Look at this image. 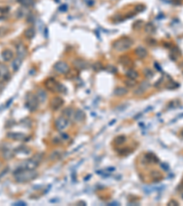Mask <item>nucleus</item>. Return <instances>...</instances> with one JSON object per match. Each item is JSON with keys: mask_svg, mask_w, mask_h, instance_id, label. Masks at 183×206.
Masks as SVG:
<instances>
[{"mask_svg": "<svg viewBox=\"0 0 183 206\" xmlns=\"http://www.w3.org/2000/svg\"><path fill=\"white\" fill-rule=\"evenodd\" d=\"M39 105V100L36 95H29L27 96V101H26V106L30 111H34L37 109Z\"/></svg>", "mask_w": 183, "mask_h": 206, "instance_id": "39448f33", "label": "nucleus"}, {"mask_svg": "<svg viewBox=\"0 0 183 206\" xmlns=\"http://www.w3.org/2000/svg\"><path fill=\"white\" fill-rule=\"evenodd\" d=\"M42 157L43 155L41 153H39V154H36L34 157H32L31 159L26 160L25 162L21 165V169H35L37 168L39 163H41V161L42 159Z\"/></svg>", "mask_w": 183, "mask_h": 206, "instance_id": "f03ea898", "label": "nucleus"}, {"mask_svg": "<svg viewBox=\"0 0 183 206\" xmlns=\"http://www.w3.org/2000/svg\"><path fill=\"white\" fill-rule=\"evenodd\" d=\"M62 104H63V100H62L61 97H55V98H53L51 101V108L53 110H57L62 105Z\"/></svg>", "mask_w": 183, "mask_h": 206, "instance_id": "9b49d317", "label": "nucleus"}, {"mask_svg": "<svg viewBox=\"0 0 183 206\" xmlns=\"http://www.w3.org/2000/svg\"><path fill=\"white\" fill-rule=\"evenodd\" d=\"M145 73H146L145 75H146L148 78H152V77H153V71H150V70H146Z\"/></svg>", "mask_w": 183, "mask_h": 206, "instance_id": "a878e982", "label": "nucleus"}, {"mask_svg": "<svg viewBox=\"0 0 183 206\" xmlns=\"http://www.w3.org/2000/svg\"><path fill=\"white\" fill-rule=\"evenodd\" d=\"M24 7H30L33 5V0H17Z\"/></svg>", "mask_w": 183, "mask_h": 206, "instance_id": "b1692460", "label": "nucleus"}, {"mask_svg": "<svg viewBox=\"0 0 183 206\" xmlns=\"http://www.w3.org/2000/svg\"><path fill=\"white\" fill-rule=\"evenodd\" d=\"M132 39L129 38H121L117 39L116 41L114 43V49L117 51H124L127 50L132 45Z\"/></svg>", "mask_w": 183, "mask_h": 206, "instance_id": "7ed1b4c3", "label": "nucleus"}, {"mask_svg": "<svg viewBox=\"0 0 183 206\" xmlns=\"http://www.w3.org/2000/svg\"><path fill=\"white\" fill-rule=\"evenodd\" d=\"M14 205H26V203H22V201H19V203H14Z\"/></svg>", "mask_w": 183, "mask_h": 206, "instance_id": "cd10ccee", "label": "nucleus"}, {"mask_svg": "<svg viewBox=\"0 0 183 206\" xmlns=\"http://www.w3.org/2000/svg\"><path fill=\"white\" fill-rule=\"evenodd\" d=\"M182 135H183V132H182Z\"/></svg>", "mask_w": 183, "mask_h": 206, "instance_id": "c756f323", "label": "nucleus"}, {"mask_svg": "<svg viewBox=\"0 0 183 206\" xmlns=\"http://www.w3.org/2000/svg\"><path fill=\"white\" fill-rule=\"evenodd\" d=\"M73 117L76 122H81V121H83L84 119V117H85V114H84V112L83 110L79 109L73 113Z\"/></svg>", "mask_w": 183, "mask_h": 206, "instance_id": "4468645a", "label": "nucleus"}, {"mask_svg": "<svg viewBox=\"0 0 183 206\" xmlns=\"http://www.w3.org/2000/svg\"><path fill=\"white\" fill-rule=\"evenodd\" d=\"M126 76L129 79L136 80L138 77V73H136L135 70H129V71H127V73H126Z\"/></svg>", "mask_w": 183, "mask_h": 206, "instance_id": "412c9836", "label": "nucleus"}, {"mask_svg": "<svg viewBox=\"0 0 183 206\" xmlns=\"http://www.w3.org/2000/svg\"><path fill=\"white\" fill-rule=\"evenodd\" d=\"M38 173L34 169H17L14 173V178L17 182H27L33 180L37 177Z\"/></svg>", "mask_w": 183, "mask_h": 206, "instance_id": "f257e3e1", "label": "nucleus"}, {"mask_svg": "<svg viewBox=\"0 0 183 206\" xmlns=\"http://www.w3.org/2000/svg\"><path fill=\"white\" fill-rule=\"evenodd\" d=\"M17 57L21 58V59H24L26 57L27 49L23 43H19L17 45Z\"/></svg>", "mask_w": 183, "mask_h": 206, "instance_id": "1a4fd4ad", "label": "nucleus"}, {"mask_svg": "<svg viewBox=\"0 0 183 206\" xmlns=\"http://www.w3.org/2000/svg\"><path fill=\"white\" fill-rule=\"evenodd\" d=\"M14 57V53H13L10 50H6L2 52V58L5 61H9L13 59Z\"/></svg>", "mask_w": 183, "mask_h": 206, "instance_id": "a211bd4d", "label": "nucleus"}, {"mask_svg": "<svg viewBox=\"0 0 183 206\" xmlns=\"http://www.w3.org/2000/svg\"><path fill=\"white\" fill-rule=\"evenodd\" d=\"M36 96H37L39 102H41V103H44L47 100V93L44 91L43 89H39Z\"/></svg>", "mask_w": 183, "mask_h": 206, "instance_id": "2eb2a0df", "label": "nucleus"}, {"mask_svg": "<svg viewBox=\"0 0 183 206\" xmlns=\"http://www.w3.org/2000/svg\"><path fill=\"white\" fill-rule=\"evenodd\" d=\"M145 8H144V6H138L137 7H136V10L137 11H142V10H144Z\"/></svg>", "mask_w": 183, "mask_h": 206, "instance_id": "bb28decb", "label": "nucleus"}, {"mask_svg": "<svg viewBox=\"0 0 183 206\" xmlns=\"http://www.w3.org/2000/svg\"><path fill=\"white\" fill-rule=\"evenodd\" d=\"M55 127L59 131H63L69 127V119L66 118L65 116H60L55 121Z\"/></svg>", "mask_w": 183, "mask_h": 206, "instance_id": "423d86ee", "label": "nucleus"}, {"mask_svg": "<svg viewBox=\"0 0 183 206\" xmlns=\"http://www.w3.org/2000/svg\"><path fill=\"white\" fill-rule=\"evenodd\" d=\"M22 61H23V59H21V58H19V57H17L16 59L13 60L12 65H11L13 71H19V69L20 68V65L22 63Z\"/></svg>", "mask_w": 183, "mask_h": 206, "instance_id": "dca6fc26", "label": "nucleus"}, {"mask_svg": "<svg viewBox=\"0 0 183 206\" xmlns=\"http://www.w3.org/2000/svg\"><path fill=\"white\" fill-rule=\"evenodd\" d=\"M14 155H15L14 151H12V150H10V149H7V150H5V151H3V157H4L5 159H9L13 158V157H14Z\"/></svg>", "mask_w": 183, "mask_h": 206, "instance_id": "4be33fe9", "label": "nucleus"}, {"mask_svg": "<svg viewBox=\"0 0 183 206\" xmlns=\"http://www.w3.org/2000/svg\"><path fill=\"white\" fill-rule=\"evenodd\" d=\"M7 137L11 138L13 140H23L26 138V136L22 133L17 132H9L7 134Z\"/></svg>", "mask_w": 183, "mask_h": 206, "instance_id": "9d476101", "label": "nucleus"}, {"mask_svg": "<svg viewBox=\"0 0 183 206\" xmlns=\"http://www.w3.org/2000/svg\"><path fill=\"white\" fill-rule=\"evenodd\" d=\"M3 89H4V85H3L2 83H0V93L3 91Z\"/></svg>", "mask_w": 183, "mask_h": 206, "instance_id": "c85d7f7f", "label": "nucleus"}, {"mask_svg": "<svg viewBox=\"0 0 183 206\" xmlns=\"http://www.w3.org/2000/svg\"><path fill=\"white\" fill-rule=\"evenodd\" d=\"M45 85L46 87L49 89V90L51 91H53V92H60V93H62V91L65 92V87L63 85H61V84L58 83L56 82V80L54 79H48L46 82H45Z\"/></svg>", "mask_w": 183, "mask_h": 206, "instance_id": "20e7f679", "label": "nucleus"}, {"mask_svg": "<svg viewBox=\"0 0 183 206\" xmlns=\"http://www.w3.org/2000/svg\"><path fill=\"white\" fill-rule=\"evenodd\" d=\"M136 82L134 79H128L126 81V84L128 86V87H134L136 85Z\"/></svg>", "mask_w": 183, "mask_h": 206, "instance_id": "393cba45", "label": "nucleus"}, {"mask_svg": "<svg viewBox=\"0 0 183 206\" xmlns=\"http://www.w3.org/2000/svg\"><path fill=\"white\" fill-rule=\"evenodd\" d=\"M25 36L29 39H33L35 36V29L34 28H29L25 30Z\"/></svg>", "mask_w": 183, "mask_h": 206, "instance_id": "aec40b11", "label": "nucleus"}, {"mask_svg": "<svg viewBox=\"0 0 183 206\" xmlns=\"http://www.w3.org/2000/svg\"><path fill=\"white\" fill-rule=\"evenodd\" d=\"M0 77H2L4 80H7L9 78V71L4 64H0Z\"/></svg>", "mask_w": 183, "mask_h": 206, "instance_id": "f8f14e48", "label": "nucleus"}, {"mask_svg": "<svg viewBox=\"0 0 183 206\" xmlns=\"http://www.w3.org/2000/svg\"><path fill=\"white\" fill-rule=\"evenodd\" d=\"M149 88V83H148V82H143L139 86H138L136 90H135V92H134V93H135V95H143V93H144L146 90H148V89Z\"/></svg>", "mask_w": 183, "mask_h": 206, "instance_id": "6e6552de", "label": "nucleus"}, {"mask_svg": "<svg viewBox=\"0 0 183 206\" xmlns=\"http://www.w3.org/2000/svg\"><path fill=\"white\" fill-rule=\"evenodd\" d=\"M136 54L138 58H140V59H144V58H146V55H148V51H146L145 48L138 47L136 50Z\"/></svg>", "mask_w": 183, "mask_h": 206, "instance_id": "f3484780", "label": "nucleus"}, {"mask_svg": "<svg viewBox=\"0 0 183 206\" xmlns=\"http://www.w3.org/2000/svg\"><path fill=\"white\" fill-rule=\"evenodd\" d=\"M63 116H65L66 118H71V116H73V111L71 108H66L63 111Z\"/></svg>", "mask_w": 183, "mask_h": 206, "instance_id": "5701e85b", "label": "nucleus"}, {"mask_svg": "<svg viewBox=\"0 0 183 206\" xmlns=\"http://www.w3.org/2000/svg\"><path fill=\"white\" fill-rule=\"evenodd\" d=\"M127 89L124 88V87H117L116 89L114 90V95H117V96H123V95H126L127 93Z\"/></svg>", "mask_w": 183, "mask_h": 206, "instance_id": "6ab92c4d", "label": "nucleus"}, {"mask_svg": "<svg viewBox=\"0 0 183 206\" xmlns=\"http://www.w3.org/2000/svg\"><path fill=\"white\" fill-rule=\"evenodd\" d=\"M54 69L60 73H67L69 71L70 68L69 65L65 61H58L54 65Z\"/></svg>", "mask_w": 183, "mask_h": 206, "instance_id": "0eeeda50", "label": "nucleus"}, {"mask_svg": "<svg viewBox=\"0 0 183 206\" xmlns=\"http://www.w3.org/2000/svg\"><path fill=\"white\" fill-rule=\"evenodd\" d=\"M73 65L75 66V68H77L79 70H83L87 68V62L85 61H83L82 59H77L73 61Z\"/></svg>", "mask_w": 183, "mask_h": 206, "instance_id": "ddd939ff", "label": "nucleus"}]
</instances>
